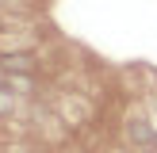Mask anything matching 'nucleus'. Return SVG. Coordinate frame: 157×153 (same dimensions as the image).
Masks as SVG:
<instances>
[{
    "label": "nucleus",
    "instance_id": "obj_1",
    "mask_svg": "<svg viewBox=\"0 0 157 153\" xmlns=\"http://www.w3.org/2000/svg\"><path fill=\"white\" fill-rule=\"evenodd\" d=\"M127 138L138 145V149H153L157 126H153L150 119H142V115H134V119H127Z\"/></svg>",
    "mask_w": 157,
    "mask_h": 153
},
{
    "label": "nucleus",
    "instance_id": "obj_3",
    "mask_svg": "<svg viewBox=\"0 0 157 153\" xmlns=\"http://www.w3.org/2000/svg\"><path fill=\"white\" fill-rule=\"evenodd\" d=\"M12 107H15V92L8 84H0V115H12Z\"/></svg>",
    "mask_w": 157,
    "mask_h": 153
},
{
    "label": "nucleus",
    "instance_id": "obj_4",
    "mask_svg": "<svg viewBox=\"0 0 157 153\" xmlns=\"http://www.w3.org/2000/svg\"><path fill=\"white\" fill-rule=\"evenodd\" d=\"M142 153H157V149H142Z\"/></svg>",
    "mask_w": 157,
    "mask_h": 153
},
{
    "label": "nucleus",
    "instance_id": "obj_2",
    "mask_svg": "<svg viewBox=\"0 0 157 153\" xmlns=\"http://www.w3.org/2000/svg\"><path fill=\"white\" fill-rule=\"evenodd\" d=\"M35 69H38L35 54H4L0 58V73H8V76H31Z\"/></svg>",
    "mask_w": 157,
    "mask_h": 153
},
{
    "label": "nucleus",
    "instance_id": "obj_6",
    "mask_svg": "<svg viewBox=\"0 0 157 153\" xmlns=\"http://www.w3.org/2000/svg\"><path fill=\"white\" fill-rule=\"evenodd\" d=\"M0 153H4V149H0Z\"/></svg>",
    "mask_w": 157,
    "mask_h": 153
},
{
    "label": "nucleus",
    "instance_id": "obj_5",
    "mask_svg": "<svg viewBox=\"0 0 157 153\" xmlns=\"http://www.w3.org/2000/svg\"><path fill=\"white\" fill-rule=\"evenodd\" d=\"M153 149H157V138H153Z\"/></svg>",
    "mask_w": 157,
    "mask_h": 153
}]
</instances>
